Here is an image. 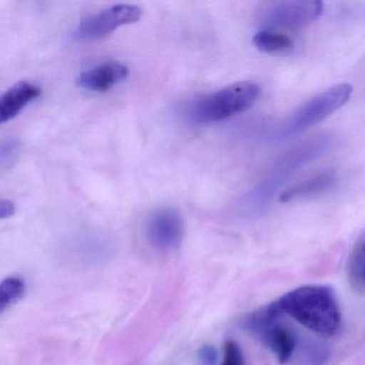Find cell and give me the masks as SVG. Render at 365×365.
<instances>
[{
    "instance_id": "obj_1",
    "label": "cell",
    "mask_w": 365,
    "mask_h": 365,
    "mask_svg": "<svg viewBox=\"0 0 365 365\" xmlns=\"http://www.w3.org/2000/svg\"><path fill=\"white\" fill-rule=\"evenodd\" d=\"M275 302L282 313L322 336H333L341 327V309L328 286H302Z\"/></svg>"
},
{
    "instance_id": "obj_2",
    "label": "cell",
    "mask_w": 365,
    "mask_h": 365,
    "mask_svg": "<svg viewBox=\"0 0 365 365\" xmlns=\"http://www.w3.org/2000/svg\"><path fill=\"white\" fill-rule=\"evenodd\" d=\"M262 93L251 81L234 83L220 91L197 98L189 106L187 116L195 123H210L230 118L251 108Z\"/></svg>"
},
{
    "instance_id": "obj_3",
    "label": "cell",
    "mask_w": 365,
    "mask_h": 365,
    "mask_svg": "<svg viewBox=\"0 0 365 365\" xmlns=\"http://www.w3.org/2000/svg\"><path fill=\"white\" fill-rule=\"evenodd\" d=\"M352 91L351 84L341 83L318 93L285 121L279 129V138H292L322 123L347 103Z\"/></svg>"
},
{
    "instance_id": "obj_4",
    "label": "cell",
    "mask_w": 365,
    "mask_h": 365,
    "mask_svg": "<svg viewBox=\"0 0 365 365\" xmlns=\"http://www.w3.org/2000/svg\"><path fill=\"white\" fill-rule=\"evenodd\" d=\"M279 316L271 309H262L245 319V330L260 339L282 364L289 362L297 348L294 332L277 324Z\"/></svg>"
},
{
    "instance_id": "obj_5",
    "label": "cell",
    "mask_w": 365,
    "mask_h": 365,
    "mask_svg": "<svg viewBox=\"0 0 365 365\" xmlns=\"http://www.w3.org/2000/svg\"><path fill=\"white\" fill-rule=\"evenodd\" d=\"M142 14V9L138 6L130 4L112 6L99 14L81 21L74 31V36L76 39L85 41L102 39L123 25L138 22Z\"/></svg>"
},
{
    "instance_id": "obj_6",
    "label": "cell",
    "mask_w": 365,
    "mask_h": 365,
    "mask_svg": "<svg viewBox=\"0 0 365 365\" xmlns=\"http://www.w3.org/2000/svg\"><path fill=\"white\" fill-rule=\"evenodd\" d=\"M185 220L174 207L158 208L147 219V238L160 251L178 250L185 239Z\"/></svg>"
},
{
    "instance_id": "obj_7",
    "label": "cell",
    "mask_w": 365,
    "mask_h": 365,
    "mask_svg": "<svg viewBox=\"0 0 365 365\" xmlns=\"http://www.w3.org/2000/svg\"><path fill=\"white\" fill-rule=\"evenodd\" d=\"M324 11V3L319 0L277 1L269 4L264 12V20L275 26L296 29L311 24Z\"/></svg>"
},
{
    "instance_id": "obj_8",
    "label": "cell",
    "mask_w": 365,
    "mask_h": 365,
    "mask_svg": "<svg viewBox=\"0 0 365 365\" xmlns=\"http://www.w3.org/2000/svg\"><path fill=\"white\" fill-rule=\"evenodd\" d=\"M129 76V68L118 61H108L78 76V86L91 93H106Z\"/></svg>"
},
{
    "instance_id": "obj_9",
    "label": "cell",
    "mask_w": 365,
    "mask_h": 365,
    "mask_svg": "<svg viewBox=\"0 0 365 365\" xmlns=\"http://www.w3.org/2000/svg\"><path fill=\"white\" fill-rule=\"evenodd\" d=\"M41 96V89L29 82H20L0 96V125L16 118L29 103Z\"/></svg>"
},
{
    "instance_id": "obj_10",
    "label": "cell",
    "mask_w": 365,
    "mask_h": 365,
    "mask_svg": "<svg viewBox=\"0 0 365 365\" xmlns=\"http://www.w3.org/2000/svg\"><path fill=\"white\" fill-rule=\"evenodd\" d=\"M335 185L336 177L334 173L324 172L285 190L279 195V202H289L292 200L314 197L330 191Z\"/></svg>"
},
{
    "instance_id": "obj_11",
    "label": "cell",
    "mask_w": 365,
    "mask_h": 365,
    "mask_svg": "<svg viewBox=\"0 0 365 365\" xmlns=\"http://www.w3.org/2000/svg\"><path fill=\"white\" fill-rule=\"evenodd\" d=\"M365 243L361 237L352 247L347 262V279L350 287L356 294H363L365 290L364 281Z\"/></svg>"
},
{
    "instance_id": "obj_12",
    "label": "cell",
    "mask_w": 365,
    "mask_h": 365,
    "mask_svg": "<svg viewBox=\"0 0 365 365\" xmlns=\"http://www.w3.org/2000/svg\"><path fill=\"white\" fill-rule=\"evenodd\" d=\"M253 43L258 50L269 54L289 52L294 46V42L288 36L268 29L257 31L254 35Z\"/></svg>"
},
{
    "instance_id": "obj_13",
    "label": "cell",
    "mask_w": 365,
    "mask_h": 365,
    "mask_svg": "<svg viewBox=\"0 0 365 365\" xmlns=\"http://www.w3.org/2000/svg\"><path fill=\"white\" fill-rule=\"evenodd\" d=\"M26 294V284L20 277H7L0 282V313L22 300Z\"/></svg>"
},
{
    "instance_id": "obj_14",
    "label": "cell",
    "mask_w": 365,
    "mask_h": 365,
    "mask_svg": "<svg viewBox=\"0 0 365 365\" xmlns=\"http://www.w3.org/2000/svg\"><path fill=\"white\" fill-rule=\"evenodd\" d=\"M20 153V145L16 140H7L0 142V170L9 168L16 162Z\"/></svg>"
},
{
    "instance_id": "obj_15",
    "label": "cell",
    "mask_w": 365,
    "mask_h": 365,
    "mask_svg": "<svg viewBox=\"0 0 365 365\" xmlns=\"http://www.w3.org/2000/svg\"><path fill=\"white\" fill-rule=\"evenodd\" d=\"M222 365H245L242 350L232 339H227L224 343Z\"/></svg>"
},
{
    "instance_id": "obj_16",
    "label": "cell",
    "mask_w": 365,
    "mask_h": 365,
    "mask_svg": "<svg viewBox=\"0 0 365 365\" xmlns=\"http://www.w3.org/2000/svg\"><path fill=\"white\" fill-rule=\"evenodd\" d=\"M305 356L309 365H324L328 359V351L317 341H309L304 347Z\"/></svg>"
},
{
    "instance_id": "obj_17",
    "label": "cell",
    "mask_w": 365,
    "mask_h": 365,
    "mask_svg": "<svg viewBox=\"0 0 365 365\" xmlns=\"http://www.w3.org/2000/svg\"><path fill=\"white\" fill-rule=\"evenodd\" d=\"M217 351L215 346L206 345L200 346L197 351V365H217Z\"/></svg>"
},
{
    "instance_id": "obj_18",
    "label": "cell",
    "mask_w": 365,
    "mask_h": 365,
    "mask_svg": "<svg viewBox=\"0 0 365 365\" xmlns=\"http://www.w3.org/2000/svg\"><path fill=\"white\" fill-rule=\"evenodd\" d=\"M16 205L9 200L0 198V220L11 217L16 213Z\"/></svg>"
}]
</instances>
